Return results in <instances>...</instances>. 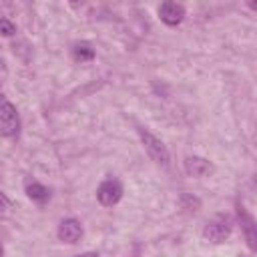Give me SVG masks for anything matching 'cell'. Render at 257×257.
Listing matches in <instances>:
<instances>
[{"mask_svg":"<svg viewBox=\"0 0 257 257\" xmlns=\"http://www.w3.org/2000/svg\"><path fill=\"white\" fill-rule=\"evenodd\" d=\"M20 133V116L16 106L0 92V137L12 139Z\"/></svg>","mask_w":257,"mask_h":257,"instance_id":"obj_1","label":"cell"},{"mask_svg":"<svg viewBox=\"0 0 257 257\" xmlns=\"http://www.w3.org/2000/svg\"><path fill=\"white\" fill-rule=\"evenodd\" d=\"M139 137H141V141H143V145H145V151L149 153V157L155 161V163H159V165H163V167H169V151H167V147L163 145V141L161 139H157L151 131H147V128H139Z\"/></svg>","mask_w":257,"mask_h":257,"instance_id":"obj_2","label":"cell"},{"mask_svg":"<svg viewBox=\"0 0 257 257\" xmlns=\"http://www.w3.org/2000/svg\"><path fill=\"white\" fill-rule=\"evenodd\" d=\"M120 197H122V185H120L116 179H106V181H102V183L98 185V189H96V199H98V203L104 205V207L116 205V203L120 201Z\"/></svg>","mask_w":257,"mask_h":257,"instance_id":"obj_3","label":"cell"},{"mask_svg":"<svg viewBox=\"0 0 257 257\" xmlns=\"http://www.w3.org/2000/svg\"><path fill=\"white\" fill-rule=\"evenodd\" d=\"M229 235H231V225L223 217H217V219L209 221L203 229V237L211 243H223L225 239H229Z\"/></svg>","mask_w":257,"mask_h":257,"instance_id":"obj_4","label":"cell"},{"mask_svg":"<svg viewBox=\"0 0 257 257\" xmlns=\"http://www.w3.org/2000/svg\"><path fill=\"white\" fill-rule=\"evenodd\" d=\"M58 239L64 241V243H76L80 237H82V225L76 221V219H62L60 225H58V231H56Z\"/></svg>","mask_w":257,"mask_h":257,"instance_id":"obj_5","label":"cell"},{"mask_svg":"<svg viewBox=\"0 0 257 257\" xmlns=\"http://www.w3.org/2000/svg\"><path fill=\"white\" fill-rule=\"evenodd\" d=\"M159 16L167 26H177L185 18V8L183 4H177V2H163L159 6Z\"/></svg>","mask_w":257,"mask_h":257,"instance_id":"obj_6","label":"cell"},{"mask_svg":"<svg viewBox=\"0 0 257 257\" xmlns=\"http://www.w3.org/2000/svg\"><path fill=\"white\" fill-rule=\"evenodd\" d=\"M239 219H241V225H243V233H245L247 245H249L251 251H255L257 249V225H255V219L243 207H239Z\"/></svg>","mask_w":257,"mask_h":257,"instance_id":"obj_7","label":"cell"},{"mask_svg":"<svg viewBox=\"0 0 257 257\" xmlns=\"http://www.w3.org/2000/svg\"><path fill=\"white\" fill-rule=\"evenodd\" d=\"M185 171L191 177H205L213 171V165L203 157H187L185 159Z\"/></svg>","mask_w":257,"mask_h":257,"instance_id":"obj_8","label":"cell"},{"mask_svg":"<svg viewBox=\"0 0 257 257\" xmlns=\"http://www.w3.org/2000/svg\"><path fill=\"white\" fill-rule=\"evenodd\" d=\"M26 195H28L32 201H38V203H44V201L50 199L48 187H44V185H40V183H30V185L26 187Z\"/></svg>","mask_w":257,"mask_h":257,"instance_id":"obj_9","label":"cell"},{"mask_svg":"<svg viewBox=\"0 0 257 257\" xmlns=\"http://www.w3.org/2000/svg\"><path fill=\"white\" fill-rule=\"evenodd\" d=\"M74 58L76 60H92L94 58V48L88 44V42H78V44H74Z\"/></svg>","mask_w":257,"mask_h":257,"instance_id":"obj_10","label":"cell"},{"mask_svg":"<svg viewBox=\"0 0 257 257\" xmlns=\"http://www.w3.org/2000/svg\"><path fill=\"white\" fill-rule=\"evenodd\" d=\"M16 32V26L8 18H0V34L2 36H12Z\"/></svg>","mask_w":257,"mask_h":257,"instance_id":"obj_11","label":"cell"},{"mask_svg":"<svg viewBox=\"0 0 257 257\" xmlns=\"http://www.w3.org/2000/svg\"><path fill=\"white\" fill-rule=\"evenodd\" d=\"M10 207H12L10 199L0 191V213H2V215H4V213H8V211H10Z\"/></svg>","mask_w":257,"mask_h":257,"instance_id":"obj_12","label":"cell"},{"mask_svg":"<svg viewBox=\"0 0 257 257\" xmlns=\"http://www.w3.org/2000/svg\"><path fill=\"white\" fill-rule=\"evenodd\" d=\"M78 257H98L96 253H82V255H78Z\"/></svg>","mask_w":257,"mask_h":257,"instance_id":"obj_13","label":"cell"},{"mask_svg":"<svg viewBox=\"0 0 257 257\" xmlns=\"http://www.w3.org/2000/svg\"><path fill=\"white\" fill-rule=\"evenodd\" d=\"M0 257H4V249H2V245H0Z\"/></svg>","mask_w":257,"mask_h":257,"instance_id":"obj_14","label":"cell"}]
</instances>
